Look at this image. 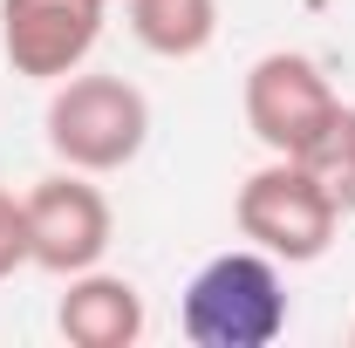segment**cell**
<instances>
[{"label":"cell","mask_w":355,"mask_h":348,"mask_svg":"<svg viewBox=\"0 0 355 348\" xmlns=\"http://www.w3.org/2000/svg\"><path fill=\"white\" fill-rule=\"evenodd\" d=\"M178 328L191 348H266L287 335V280L260 246H232L205 260L184 287Z\"/></svg>","instance_id":"cell-1"},{"label":"cell","mask_w":355,"mask_h":348,"mask_svg":"<svg viewBox=\"0 0 355 348\" xmlns=\"http://www.w3.org/2000/svg\"><path fill=\"white\" fill-rule=\"evenodd\" d=\"M42 123H48V150L69 171L103 177L137 164V150L150 143V103L123 76H62Z\"/></svg>","instance_id":"cell-2"},{"label":"cell","mask_w":355,"mask_h":348,"mask_svg":"<svg viewBox=\"0 0 355 348\" xmlns=\"http://www.w3.org/2000/svg\"><path fill=\"white\" fill-rule=\"evenodd\" d=\"M232 218H239V239L246 246H260L273 253L280 266H308L321 260L328 246H335V198L314 184V171L301 157H273L260 171L239 184V198H232Z\"/></svg>","instance_id":"cell-3"},{"label":"cell","mask_w":355,"mask_h":348,"mask_svg":"<svg viewBox=\"0 0 355 348\" xmlns=\"http://www.w3.org/2000/svg\"><path fill=\"white\" fill-rule=\"evenodd\" d=\"M246 130L266 143V157H301L314 137L328 130V116L342 110L335 82L321 76V62L294 55V48H273L246 69Z\"/></svg>","instance_id":"cell-4"},{"label":"cell","mask_w":355,"mask_h":348,"mask_svg":"<svg viewBox=\"0 0 355 348\" xmlns=\"http://www.w3.org/2000/svg\"><path fill=\"white\" fill-rule=\"evenodd\" d=\"M21 205H28V266H42L55 280L103 266L110 239H116V218H110V198L89 184V171H69L62 164Z\"/></svg>","instance_id":"cell-5"},{"label":"cell","mask_w":355,"mask_h":348,"mask_svg":"<svg viewBox=\"0 0 355 348\" xmlns=\"http://www.w3.org/2000/svg\"><path fill=\"white\" fill-rule=\"evenodd\" d=\"M103 7L110 0H0V42L14 76L28 82H62L89 62L103 42Z\"/></svg>","instance_id":"cell-6"},{"label":"cell","mask_w":355,"mask_h":348,"mask_svg":"<svg viewBox=\"0 0 355 348\" xmlns=\"http://www.w3.org/2000/svg\"><path fill=\"white\" fill-rule=\"evenodd\" d=\"M55 328H62V342H76V348H137L144 342V294L123 273H103V266L69 273Z\"/></svg>","instance_id":"cell-7"},{"label":"cell","mask_w":355,"mask_h":348,"mask_svg":"<svg viewBox=\"0 0 355 348\" xmlns=\"http://www.w3.org/2000/svg\"><path fill=\"white\" fill-rule=\"evenodd\" d=\"M130 35L164 62H191L219 35V0H123Z\"/></svg>","instance_id":"cell-8"},{"label":"cell","mask_w":355,"mask_h":348,"mask_svg":"<svg viewBox=\"0 0 355 348\" xmlns=\"http://www.w3.org/2000/svg\"><path fill=\"white\" fill-rule=\"evenodd\" d=\"M301 164H308L314 184L335 198V212L349 218L355 212V110H349V103H342V110L328 116V130L301 150Z\"/></svg>","instance_id":"cell-9"},{"label":"cell","mask_w":355,"mask_h":348,"mask_svg":"<svg viewBox=\"0 0 355 348\" xmlns=\"http://www.w3.org/2000/svg\"><path fill=\"white\" fill-rule=\"evenodd\" d=\"M28 266V205L14 191H0V280Z\"/></svg>","instance_id":"cell-10"},{"label":"cell","mask_w":355,"mask_h":348,"mask_svg":"<svg viewBox=\"0 0 355 348\" xmlns=\"http://www.w3.org/2000/svg\"><path fill=\"white\" fill-rule=\"evenodd\" d=\"M349 342H355V321H349Z\"/></svg>","instance_id":"cell-11"}]
</instances>
